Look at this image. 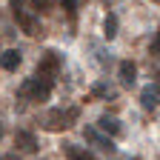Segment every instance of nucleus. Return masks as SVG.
I'll list each match as a JSON object with an SVG mask.
<instances>
[{
	"instance_id": "10",
	"label": "nucleus",
	"mask_w": 160,
	"mask_h": 160,
	"mask_svg": "<svg viewBox=\"0 0 160 160\" xmlns=\"http://www.w3.org/2000/svg\"><path fill=\"white\" fill-rule=\"evenodd\" d=\"M17 146L23 149V152H37V137L32 134V132H17Z\"/></svg>"
},
{
	"instance_id": "11",
	"label": "nucleus",
	"mask_w": 160,
	"mask_h": 160,
	"mask_svg": "<svg viewBox=\"0 0 160 160\" xmlns=\"http://www.w3.org/2000/svg\"><path fill=\"white\" fill-rule=\"evenodd\" d=\"M66 154H69V160H97L92 152H83L80 146H66Z\"/></svg>"
},
{
	"instance_id": "5",
	"label": "nucleus",
	"mask_w": 160,
	"mask_h": 160,
	"mask_svg": "<svg viewBox=\"0 0 160 160\" xmlns=\"http://www.w3.org/2000/svg\"><path fill=\"white\" fill-rule=\"evenodd\" d=\"M140 100H143V109H149V112L157 109V100H160V86H157V80H154V83H149V86L143 89Z\"/></svg>"
},
{
	"instance_id": "12",
	"label": "nucleus",
	"mask_w": 160,
	"mask_h": 160,
	"mask_svg": "<svg viewBox=\"0 0 160 160\" xmlns=\"http://www.w3.org/2000/svg\"><path fill=\"white\" fill-rule=\"evenodd\" d=\"M103 34H106L109 40L117 34V17H114V14H106V20H103Z\"/></svg>"
},
{
	"instance_id": "2",
	"label": "nucleus",
	"mask_w": 160,
	"mask_h": 160,
	"mask_svg": "<svg viewBox=\"0 0 160 160\" xmlns=\"http://www.w3.org/2000/svg\"><path fill=\"white\" fill-rule=\"evenodd\" d=\"M77 109L74 106H66V109H52L49 114H46V129H52V132H57V129H69L74 120H77Z\"/></svg>"
},
{
	"instance_id": "1",
	"label": "nucleus",
	"mask_w": 160,
	"mask_h": 160,
	"mask_svg": "<svg viewBox=\"0 0 160 160\" xmlns=\"http://www.w3.org/2000/svg\"><path fill=\"white\" fill-rule=\"evenodd\" d=\"M52 86H54V80L34 74V77H29L26 83L20 86V97H26V100H46L52 94Z\"/></svg>"
},
{
	"instance_id": "7",
	"label": "nucleus",
	"mask_w": 160,
	"mask_h": 160,
	"mask_svg": "<svg viewBox=\"0 0 160 160\" xmlns=\"http://www.w3.org/2000/svg\"><path fill=\"white\" fill-rule=\"evenodd\" d=\"M97 132L100 134H106V137H114V134H120V123H117V117H109V114H103L97 120Z\"/></svg>"
},
{
	"instance_id": "13",
	"label": "nucleus",
	"mask_w": 160,
	"mask_h": 160,
	"mask_svg": "<svg viewBox=\"0 0 160 160\" xmlns=\"http://www.w3.org/2000/svg\"><path fill=\"white\" fill-rule=\"evenodd\" d=\"M60 6H63V9H69V12H74V9L80 6V0H60Z\"/></svg>"
},
{
	"instance_id": "9",
	"label": "nucleus",
	"mask_w": 160,
	"mask_h": 160,
	"mask_svg": "<svg viewBox=\"0 0 160 160\" xmlns=\"http://www.w3.org/2000/svg\"><path fill=\"white\" fill-rule=\"evenodd\" d=\"M134 80H137V66L132 63V60H123V63H120V83L132 86Z\"/></svg>"
},
{
	"instance_id": "4",
	"label": "nucleus",
	"mask_w": 160,
	"mask_h": 160,
	"mask_svg": "<svg viewBox=\"0 0 160 160\" xmlns=\"http://www.w3.org/2000/svg\"><path fill=\"white\" fill-rule=\"evenodd\" d=\"M12 6H14V17H17V23L23 26L29 34H34V32H37V23H34V17H29V14H26L23 0H12Z\"/></svg>"
},
{
	"instance_id": "15",
	"label": "nucleus",
	"mask_w": 160,
	"mask_h": 160,
	"mask_svg": "<svg viewBox=\"0 0 160 160\" xmlns=\"http://www.w3.org/2000/svg\"><path fill=\"white\" fill-rule=\"evenodd\" d=\"M0 137H3V126H0Z\"/></svg>"
},
{
	"instance_id": "3",
	"label": "nucleus",
	"mask_w": 160,
	"mask_h": 160,
	"mask_svg": "<svg viewBox=\"0 0 160 160\" xmlns=\"http://www.w3.org/2000/svg\"><path fill=\"white\" fill-rule=\"evenodd\" d=\"M57 72H60V57H57L54 52H46V57L40 60V66H37V72H34V74L54 80V77H57Z\"/></svg>"
},
{
	"instance_id": "6",
	"label": "nucleus",
	"mask_w": 160,
	"mask_h": 160,
	"mask_svg": "<svg viewBox=\"0 0 160 160\" xmlns=\"http://www.w3.org/2000/svg\"><path fill=\"white\" fill-rule=\"evenodd\" d=\"M20 60H23V54H20V49H6L3 54H0V66H3L6 72H14L20 66Z\"/></svg>"
},
{
	"instance_id": "14",
	"label": "nucleus",
	"mask_w": 160,
	"mask_h": 160,
	"mask_svg": "<svg viewBox=\"0 0 160 160\" xmlns=\"http://www.w3.org/2000/svg\"><path fill=\"white\" fill-rule=\"evenodd\" d=\"M0 160H17V157H12V154H6V157H0Z\"/></svg>"
},
{
	"instance_id": "8",
	"label": "nucleus",
	"mask_w": 160,
	"mask_h": 160,
	"mask_svg": "<svg viewBox=\"0 0 160 160\" xmlns=\"http://www.w3.org/2000/svg\"><path fill=\"white\" fill-rule=\"evenodd\" d=\"M86 140H92V143H94V146H100L103 152H114V143H112V137L100 134L97 129H86Z\"/></svg>"
},
{
	"instance_id": "16",
	"label": "nucleus",
	"mask_w": 160,
	"mask_h": 160,
	"mask_svg": "<svg viewBox=\"0 0 160 160\" xmlns=\"http://www.w3.org/2000/svg\"><path fill=\"white\" fill-rule=\"evenodd\" d=\"M154 3H157V0H154Z\"/></svg>"
}]
</instances>
